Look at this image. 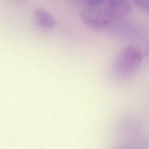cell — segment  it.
I'll use <instances>...</instances> for the list:
<instances>
[{
	"instance_id": "cell-2",
	"label": "cell",
	"mask_w": 149,
	"mask_h": 149,
	"mask_svg": "<svg viewBox=\"0 0 149 149\" xmlns=\"http://www.w3.org/2000/svg\"><path fill=\"white\" fill-rule=\"evenodd\" d=\"M141 49L134 45H128L122 48L115 58L112 70L119 77H127L140 66L143 60Z\"/></svg>"
},
{
	"instance_id": "cell-4",
	"label": "cell",
	"mask_w": 149,
	"mask_h": 149,
	"mask_svg": "<svg viewBox=\"0 0 149 149\" xmlns=\"http://www.w3.org/2000/svg\"><path fill=\"white\" fill-rule=\"evenodd\" d=\"M134 3L143 11L149 13V0H136Z\"/></svg>"
},
{
	"instance_id": "cell-1",
	"label": "cell",
	"mask_w": 149,
	"mask_h": 149,
	"mask_svg": "<svg viewBox=\"0 0 149 149\" xmlns=\"http://www.w3.org/2000/svg\"><path fill=\"white\" fill-rule=\"evenodd\" d=\"M130 11L129 2L125 0H87L83 2L80 15L87 27L102 30L123 23Z\"/></svg>"
},
{
	"instance_id": "cell-3",
	"label": "cell",
	"mask_w": 149,
	"mask_h": 149,
	"mask_svg": "<svg viewBox=\"0 0 149 149\" xmlns=\"http://www.w3.org/2000/svg\"><path fill=\"white\" fill-rule=\"evenodd\" d=\"M33 18L35 23L44 29H51L56 24V20L53 15L42 8H37L34 10Z\"/></svg>"
},
{
	"instance_id": "cell-5",
	"label": "cell",
	"mask_w": 149,
	"mask_h": 149,
	"mask_svg": "<svg viewBox=\"0 0 149 149\" xmlns=\"http://www.w3.org/2000/svg\"><path fill=\"white\" fill-rule=\"evenodd\" d=\"M147 144H146V143H143L139 147V149H147Z\"/></svg>"
}]
</instances>
